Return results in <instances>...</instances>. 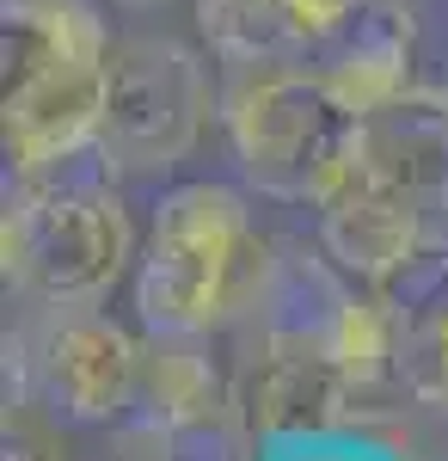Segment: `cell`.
<instances>
[{
  "mask_svg": "<svg viewBox=\"0 0 448 461\" xmlns=\"http://www.w3.org/2000/svg\"><path fill=\"white\" fill-rule=\"evenodd\" d=\"M104 0H0V142L6 173H43L99 148L111 86Z\"/></svg>",
  "mask_w": 448,
  "mask_h": 461,
  "instance_id": "6da1fadb",
  "label": "cell"
},
{
  "mask_svg": "<svg viewBox=\"0 0 448 461\" xmlns=\"http://www.w3.org/2000/svg\"><path fill=\"white\" fill-rule=\"evenodd\" d=\"M141 234L104 148L68 154L43 173H6L0 258L19 302H104L136 271Z\"/></svg>",
  "mask_w": 448,
  "mask_h": 461,
  "instance_id": "7a4b0ae2",
  "label": "cell"
},
{
  "mask_svg": "<svg viewBox=\"0 0 448 461\" xmlns=\"http://www.w3.org/2000/svg\"><path fill=\"white\" fill-rule=\"evenodd\" d=\"M252 191L228 178H178L154 197L130 302L141 332H228L264 265Z\"/></svg>",
  "mask_w": 448,
  "mask_h": 461,
  "instance_id": "3957f363",
  "label": "cell"
},
{
  "mask_svg": "<svg viewBox=\"0 0 448 461\" xmlns=\"http://www.w3.org/2000/svg\"><path fill=\"white\" fill-rule=\"evenodd\" d=\"M221 136L234 178L282 210H319L356 167V117L313 68H228Z\"/></svg>",
  "mask_w": 448,
  "mask_h": 461,
  "instance_id": "277c9868",
  "label": "cell"
},
{
  "mask_svg": "<svg viewBox=\"0 0 448 461\" xmlns=\"http://www.w3.org/2000/svg\"><path fill=\"white\" fill-rule=\"evenodd\" d=\"M148 332L104 314V302H19L6 332V406H31L49 425L111 430L136 412Z\"/></svg>",
  "mask_w": 448,
  "mask_h": 461,
  "instance_id": "5b68a950",
  "label": "cell"
},
{
  "mask_svg": "<svg viewBox=\"0 0 448 461\" xmlns=\"http://www.w3.org/2000/svg\"><path fill=\"white\" fill-rule=\"evenodd\" d=\"M209 123H221V80L203 37H178L166 25L117 32L99 136L117 178L178 173L203 148Z\"/></svg>",
  "mask_w": 448,
  "mask_h": 461,
  "instance_id": "8992f818",
  "label": "cell"
},
{
  "mask_svg": "<svg viewBox=\"0 0 448 461\" xmlns=\"http://www.w3.org/2000/svg\"><path fill=\"white\" fill-rule=\"evenodd\" d=\"M313 240L350 284L393 289L424 252L448 247V228L406 185L369 173V167H350L345 185L313 210Z\"/></svg>",
  "mask_w": 448,
  "mask_h": 461,
  "instance_id": "52a82bcc",
  "label": "cell"
},
{
  "mask_svg": "<svg viewBox=\"0 0 448 461\" xmlns=\"http://www.w3.org/2000/svg\"><path fill=\"white\" fill-rule=\"evenodd\" d=\"M234 388H240V412L258 430V443L356 425V400H363L338 357L301 351V345H252L234 369Z\"/></svg>",
  "mask_w": 448,
  "mask_h": 461,
  "instance_id": "ba28073f",
  "label": "cell"
},
{
  "mask_svg": "<svg viewBox=\"0 0 448 461\" xmlns=\"http://www.w3.org/2000/svg\"><path fill=\"white\" fill-rule=\"evenodd\" d=\"M350 117L393 105L417 86V25L399 0H350L338 32L308 62Z\"/></svg>",
  "mask_w": 448,
  "mask_h": 461,
  "instance_id": "9c48e42d",
  "label": "cell"
},
{
  "mask_svg": "<svg viewBox=\"0 0 448 461\" xmlns=\"http://www.w3.org/2000/svg\"><path fill=\"white\" fill-rule=\"evenodd\" d=\"M345 0H191V32L221 68H308Z\"/></svg>",
  "mask_w": 448,
  "mask_h": 461,
  "instance_id": "30bf717a",
  "label": "cell"
},
{
  "mask_svg": "<svg viewBox=\"0 0 448 461\" xmlns=\"http://www.w3.org/2000/svg\"><path fill=\"white\" fill-rule=\"evenodd\" d=\"M356 167L406 185L430 210H448V93L412 86L393 105L356 117Z\"/></svg>",
  "mask_w": 448,
  "mask_h": 461,
  "instance_id": "8fae6325",
  "label": "cell"
},
{
  "mask_svg": "<svg viewBox=\"0 0 448 461\" xmlns=\"http://www.w3.org/2000/svg\"><path fill=\"white\" fill-rule=\"evenodd\" d=\"M399 400L417 412L448 419V295L424 308H399V363H393Z\"/></svg>",
  "mask_w": 448,
  "mask_h": 461,
  "instance_id": "7c38bea8",
  "label": "cell"
},
{
  "mask_svg": "<svg viewBox=\"0 0 448 461\" xmlns=\"http://www.w3.org/2000/svg\"><path fill=\"white\" fill-rule=\"evenodd\" d=\"M264 461H399L393 443H381L369 430H350V425H332V430H301V437H271L258 443Z\"/></svg>",
  "mask_w": 448,
  "mask_h": 461,
  "instance_id": "4fadbf2b",
  "label": "cell"
},
{
  "mask_svg": "<svg viewBox=\"0 0 448 461\" xmlns=\"http://www.w3.org/2000/svg\"><path fill=\"white\" fill-rule=\"evenodd\" d=\"M0 461H62L49 419L31 406H6V430H0Z\"/></svg>",
  "mask_w": 448,
  "mask_h": 461,
  "instance_id": "5bb4252c",
  "label": "cell"
},
{
  "mask_svg": "<svg viewBox=\"0 0 448 461\" xmlns=\"http://www.w3.org/2000/svg\"><path fill=\"white\" fill-rule=\"evenodd\" d=\"M104 6H117V13H160V6H173V0H104Z\"/></svg>",
  "mask_w": 448,
  "mask_h": 461,
  "instance_id": "9a60e30c",
  "label": "cell"
},
{
  "mask_svg": "<svg viewBox=\"0 0 448 461\" xmlns=\"http://www.w3.org/2000/svg\"><path fill=\"white\" fill-rule=\"evenodd\" d=\"M345 6H350V0H345Z\"/></svg>",
  "mask_w": 448,
  "mask_h": 461,
  "instance_id": "2e32d148",
  "label": "cell"
}]
</instances>
